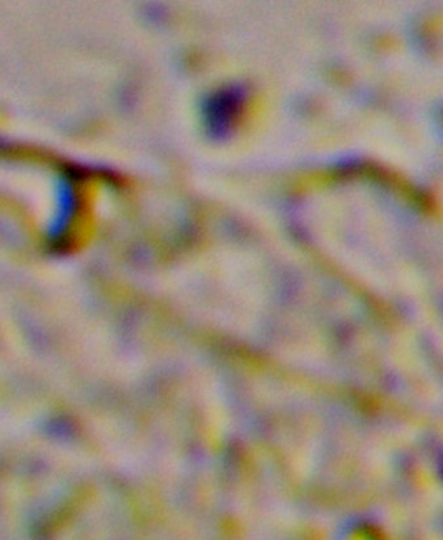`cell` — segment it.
<instances>
[{
  "label": "cell",
  "mask_w": 443,
  "mask_h": 540,
  "mask_svg": "<svg viewBox=\"0 0 443 540\" xmlns=\"http://www.w3.org/2000/svg\"><path fill=\"white\" fill-rule=\"evenodd\" d=\"M79 209L78 189H75L73 181L66 177V179H62L58 183L57 213L54 215L53 221L50 222L48 230V236L52 242L58 243L63 236L69 234Z\"/></svg>",
  "instance_id": "6da1fadb"
}]
</instances>
